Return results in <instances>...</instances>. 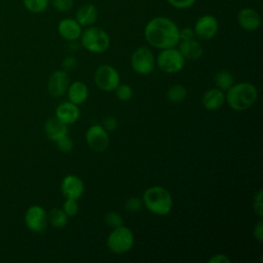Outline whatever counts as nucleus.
<instances>
[{"label": "nucleus", "instance_id": "1", "mask_svg": "<svg viewBox=\"0 0 263 263\" xmlns=\"http://www.w3.org/2000/svg\"><path fill=\"white\" fill-rule=\"evenodd\" d=\"M179 27L166 16H155L145 26L144 37L146 41L157 49L176 47L180 42Z\"/></svg>", "mask_w": 263, "mask_h": 263}, {"label": "nucleus", "instance_id": "2", "mask_svg": "<svg viewBox=\"0 0 263 263\" xmlns=\"http://www.w3.org/2000/svg\"><path fill=\"white\" fill-rule=\"evenodd\" d=\"M225 96V102L234 111H245L251 108L258 99L256 86L249 82L231 85Z\"/></svg>", "mask_w": 263, "mask_h": 263}, {"label": "nucleus", "instance_id": "3", "mask_svg": "<svg viewBox=\"0 0 263 263\" xmlns=\"http://www.w3.org/2000/svg\"><path fill=\"white\" fill-rule=\"evenodd\" d=\"M143 205L154 215L166 216L173 208V197L170 191L162 186L147 188L142 196Z\"/></svg>", "mask_w": 263, "mask_h": 263}, {"label": "nucleus", "instance_id": "4", "mask_svg": "<svg viewBox=\"0 0 263 263\" xmlns=\"http://www.w3.org/2000/svg\"><path fill=\"white\" fill-rule=\"evenodd\" d=\"M79 39L81 45L92 53H103L110 46V37L101 27H86V29L82 31Z\"/></svg>", "mask_w": 263, "mask_h": 263}, {"label": "nucleus", "instance_id": "5", "mask_svg": "<svg viewBox=\"0 0 263 263\" xmlns=\"http://www.w3.org/2000/svg\"><path fill=\"white\" fill-rule=\"evenodd\" d=\"M134 241L133 231L128 227L120 225L110 232L107 238V247L114 254H123L133 248Z\"/></svg>", "mask_w": 263, "mask_h": 263}, {"label": "nucleus", "instance_id": "6", "mask_svg": "<svg viewBox=\"0 0 263 263\" xmlns=\"http://www.w3.org/2000/svg\"><path fill=\"white\" fill-rule=\"evenodd\" d=\"M156 65L164 73H177L183 69L185 59L178 48H164L158 53L156 58Z\"/></svg>", "mask_w": 263, "mask_h": 263}, {"label": "nucleus", "instance_id": "7", "mask_svg": "<svg viewBox=\"0 0 263 263\" xmlns=\"http://www.w3.org/2000/svg\"><path fill=\"white\" fill-rule=\"evenodd\" d=\"M130 66L133 70L141 75L150 74L155 67L153 52L146 46H140L132 53Z\"/></svg>", "mask_w": 263, "mask_h": 263}, {"label": "nucleus", "instance_id": "8", "mask_svg": "<svg viewBox=\"0 0 263 263\" xmlns=\"http://www.w3.org/2000/svg\"><path fill=\"white\" fill-rule=\"evenodd\" d=\"M93 80L101 90L113 91L120 83V76L114 67L102 65L96 70Z\"/></svg>", "mask_w": 263, "mask_h": 263}, {"label": "nucleus", "instance_id": "9", "mask_svg": "<svg viewBox=\"0 0 263 263\" xmlns=\"http://www.w3.org/2000/svg\"><path fill=\"white\" fill-rule=\"evenodd\" d=\"M219 23L216 16L212 14H203L197 18L194 24L193 31L195 37L201 40H211L218 32Z\"/></svg>", "mask_w": 263, "mask_h": 263}, {"label": "nucleus", "instance_id": "10", "mask_svg": "<svg viewBox=\"0 0 263 263\" xmlns=\"http://www.w3.org/2000/svg\"><path fill=\"white\" fill-rule=\"evenodd\" d=\"M85 139L88 147L97 152H103L109 146L108 132L100 124L89 126L86 130Z\"/></svg>", "mask_w": 263, "mask_h": 263}, {"label": "nucleus", "instance_id": "11", "mask_svg": "<svg viewBox=\"0 0 263 263\" xmlns=\"http://www.w3.org/2000/svg\"><path fill=\"white\" fill-rule=\"evenodd\" d=\"M47 213L40 205L30 206L25 215V223L33 232H42L47 226Z\"/></svg>", "mask_w": 263, "mask_h": 263}, {"label": "nucleus", "instance_id": "12", "mask_svg": "<svg viewBox=\"0 0 263 263\" xmlns=\"http://www.w3.org/2000/svg\"><path fill=\"white\" fill-rule=\"evenodd\" d=\"M70 85V78L66 71L57 70L54 71L47 82V91L53 98L62 97L67 92Z\"/></svg>", "mask_w": 263, "mask_h": 263}, {"label": "nucleus", "instance_id": "13", "mask_svg": "<svg viewBox=\"0 0 263 263\" xmlns=\"http://www.w3.org/2000/svg\"><path fill=\"white\" fill-rule=\"evenodd\" d=\"M61 191L66 198L78 199L84 192V183L78 176L68 175L62 181Z\"/></svg>", "mask_w": 263, "mask_h": 263}, {"label": "nucleus", "instance_id": "14", "mask_svg": "<svg viewBox=\"0 0 263 263\" xmlns=\"http://www.w3.org/2000/svg\"><path fill=\"white\" fill-rule=\"evenodd\" d=\"M237 23L242 30L254 32L260 27L261 17L256 9L252 7H243L237 13Z\"/></svg>", "mask_w": 263, "mask_h": 263}, {"label": "nucleus", "instance_id": "15", "mask_svg": "<svg viewBox=\"0 0 263 263\" xmlns=\"http://www.w3.org/2000/svg\"><path fill=\"white\" fill-rule=\"evenodd\" d=\"M58 32L62 38L67 41H76L80 38L82 27L72 17H65L58 24Z\"/></svg>", "mask_w": 263, "mask_h": 263}, {"label": "nucleus", "instance_id": "16", "mask_svg": "<svg viewBox=\"0 0 263 263\" xmlns=\"http://www.w3.org/2000/svg\"><path fill=\"white\" fill-rule=\"evenodd\" d=\"M79 108L72 102H64L55 109V117L67 125L75 123L79 118Z\"/></svg>", "mask_w": 263, "mask_h": 263}, {"label": "nucleus", "instance_id": "17", "mask_svg": "<svg viewBox=\"0 0 263 263\" xmlns=\"http://www.w3.org/2000/svg\"><path fill=\"white\" fill-rule=\"evenodd\" d=\"M98 15H99V12L97 7L93 4L86 3L81 5L77 9L75 20L79 23L81 27H89L97 22Z\"/></svg>", "mask_w": 263, "mask_h": 263}, {"label": "nucleus", "instance_id": "18", "mask_svg": "<svg viewBox=\"0 0 263 263\" xmlns=\"http://www.w3.org/2000/svg\"><path fill=\"white\" fill-rule=\"evenodd\" d=\"M201 103L206 110H218L225 103V95L219 88H210L203 93Z\"/></svg>", "mask_w": 263, "mask_h": 263}, {"label": "nucleus", "instance_id": "19", "mask_svg": "<svg viewBox=\"0 0 263 263\" xmlns=\"http://www.w3.org/2000/svg\"><path fill=\"white\" fill-rule=\"evenodd\" d=\"M179 51L184 57V59L187 60H198L203 54V47L200 42H198L195 39L191 40H185L178 43Z\"/></svg>", "mask_w": 263, "mask_h": 263}, {"label": "nucleus", "instance_id": "20", "mask_svg": "<svg viewBox=\"0 0 263 263\" xmlns=\"http://www.w3.org/2000/svg\"><path fill=\"white\" fill-rule=\"evenodd\" d=\"M44 130L47 138L55 142L57 140L68 134V125L62 122L59 118L53 117L45 122Z\"/></svg>", "mask_w": 263, "mask_h": 263}, {"label": "nucleus", "instance_id": "21", "mask_svg": "<svg viewBox=\"0 0 263 263\" xmlns=\"http://www.w3.org/2000/svg\"><path fill=\"white\" fill-rule=\"evenodd\" d=\"M67 93L70 102L74 103L75 105H80L86 101L88 97V88L84 82L77 80L70 83Z\"/></svg>", "mask_w": 263, "mask_h": 263}, {"label": "nucleus", "instance_id": "22", "mask_svg": "<svg viewBox=\"0 0 263 263\" xmlns=\"http://www.w3.org/2000/svg\"><path fill=\"white\" fill-rule=\"evenodd\" d=\"M47 218L51 226L55 228H62L67 225L69 217L67 216V214L64 212L63 209L54 208L49 212V214L47 215Z\"/></svg>", "mask_w": 263, "mask_h": 263}, {"label": "nucleus", "instance_id": "23", "mask_svg": "<svg viewBox=\"0 0 263 263\" xmlns=\"http://www.w3.org/2000/svg\"><path fill=\"white\" fill-rule=\"evenodd\" d=\"M233 76L227 70H220L215 75V83L217 85V88L221 89L222 91L227 90L231 85H233Z\"/></svg>", "mask_w": 263, "mask_h": 263}, {"label": "nucleus", "instance_id": "24", "mask_svg": "<svg viewBox=\"0 0 263 263\" xmlns=\"http://www.w3.org/2000/svg\"><path fill=\"white\" fill-rule=\"evenodd\" d=\"M186 96H187V89L182 84L172 85L166 92L167 100L172 103H180L185 100Z\"/></svg>", "mask_w": 263, "mask_h": 263}, {"label": "nucleus", "instance_id": "25", "mask_svg": "<svg viewBox=\"0 0 263 263\" xmlns=\"http://www.w3.org/2000/svg\"><path fill=\"white\" fill-rule=\"evenodd\" d=\"M23 4L29 12L42 13L47 9L49 0H23Z\"/></svg>", "mask_w": 263, "mask_h": 263}, {"label": "nucleus", "instance_id": "26", "mask_svg": "<svg viewBox=\"0 0 263 263\" xmlns=\"http://www.w3.org/2000/svg\"><path fill=\"white\" fill-rule=\"evenodd\" d=\"M116 97L119 101L126 102L129 101L133 97V89L128 84H118V86L115 88Z\"/></svg>", "mask_w": 263, "mask_h": 263}, {"label": "nucleus", "instance_id": "27", "mask_svg": "<svg viewBox=\"0 0 263 263\" xmlns=\"http://www.w3.org/2000/svg\"><path fill=\"white\" fill-rule=\"evenodd\" d=\"M63 210L67 214L68 217H74L77 215L79 206L77 199L73 198H66V200L63 203Z\"/></svg>", "mask_w": 263, "mask_h": 263}, {"label": "nucleus", "instance_id": "28", "mask_svg": "<svg viewBox=\"0 0 263 263\" xmlns=\"http://www.w3.org/2000/svg\"><path fill=\"white\" fill-rule=\"evenodd\" d=\"M55 144H57V147L59 148V150L62 152H65V153L70 152L74 146V143H73L72 139L68 136V134L63 136L59 140H57Z\"/></svg>", "mask_w": 263, "mask_h": 263}, {"label": "nucleus", "instance_id": "29", "mask_svg": "<svg viewBox=\"0 0 263 263\" xmlns=\"http://www.w3.org/2000/svg\"><path fill=\"white\" fill-rule=\"evenodd\" d=\"M105 222L112 228H116L123 223V219L117 212H108L105 216Z\"/></svg>", "mask_w": 263, "mask_h": 263}, {"label": "nucleus", "instance_id": "30", "mask_svg": "<svg viewBox=\"0 0 263 263\" xmlns=\"http://www.w3.org/2000/svg\"><path fill=\"white\" fill-rule=\"evenodd\" d=\"M53 8L60 12H68L74 6V0H51Z\"/></svg>", "mask_w": 263, "mask_h": 263}, {"label": "nucleus", "instance_id": "31", "mask_svg": "<svg viewBox=\"0 0 263 263\" xmlns=\"http://www.w3.org/2000/svg\"><path fill=\"white\" fill-rule=\"evenodd\" d=\"M142 205H143L142 199H140L139 197L134 196V197H130V198H128V199L126 200L124 208H125V210H126L127 212H129V213H136V212H138V211L141 210Z\"/></svg>", "mask_w": 263, "mask_h": 263}, {"label": "nucleus", "instance_id": "32", "mask_svg": "<svg viewBox=\"0 0 263 263\" xmlns=\"http://www.w3.org/2000/svg\"><path fill=\"white\" fill-rule=\"evenodd\" d=\"M167 3L177 9H187L194 5L196 0H166Z\"/></svg>", "mask_w": 263, "mask_h": 263}, {"label": "nucleus", "instance_id": "33", "mask_svg": "<svg viewBox=\"0 0 263 263\" xmlns=\"http://www.w3.org/2000/svg\"><path fill=\"white\" fill-rule=\"evenodd\" d=\"M262 190H259L257 194L254 196V211L259 216H263V202H262Z\"/></svg>", "mask_w": 263, "mask_h": 263}, {"label": "nucleus", "instance_id": "34", "mask_svg": "<svg viewBox=\"0 0 263 263\" xmlns=\"http://www.w3.org/2000/svg\"><path fill=\"white\" fill-rule=\"evenodd\" d=\"M102 126L107 130V132H113L114 129L117 128L118 126V121L115 117L113 116H107L103 119Z\"/></svg>", "mask_w": 263, "mask_h": 263}, {"label": "nucleus", "instance_id": "35", "mask_svg": "<svg viewBox=\"0 0 263 263\" xmlns=\"http://www.w3.org/2000/svg\"><path fill=\"white\" fill-rule=\"evenodd\" d=\"M179 37H180V41H185V40H191L195 38V34L192 28H183L181 30H179Z\"/></svg>", "mask_w": 263, "mask_h": 263}, {"label": "nucleus", "instance_id": "36", "mask_svg": "<svg viewBox=\"0 0 263 263\" xmlns=\"http://www.w3.org/2000/svg\"><path fill=\"white\" fill-rule=\"evenodd\" d=\"M62 66H63V68H64V71H71V70H73V69H75L76 68V66H77V60L74 58V57H72V55H70V57H66L64 60H63V62H62Z\"/></svg>", "mask_w": 263, "mask_h": 263}, {"label": "nucleus", "instance_id": "37", "mask_svg": "<svg viewBox=\"0 0 263 263\" xmlns=\"http://www.w3.org/2000/svg\"><path fill=\"white\" fill-rule=\"evenodd\" d=\"M254 237L257 241H263V221L259 220L254 227Z\"/></svg>", "mask_w": 263, "mask_h": 263}, {"label": "nucleus", "instance_id": "38", "mask_svg": "<svg viewBox=\"0 0 263 263\" xmlns=\"http://www.w3.org/2000/svg\"><path fill=\"white\" fill-rule=\"evenodd\" d=\"M209 263H230V259L223 254H216L210 258Z\"/></svg>", "mask_w": 263, "mask_h": 263}]
</instances>
